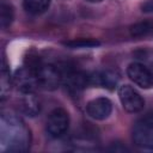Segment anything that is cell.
Wrapping results in <instances>:
<instances>
[{
	"mask_svg": "<svg viewBox=\"0 0 153 153\" xmlns=\"http://www.w3.org/2000/svg\"><path fill=\"white\" fill-rule=\"evenodd\" d=\"M1 146L10 152H24L30 146V131L16 115L1 116Z\"/></svg>",
	"mask_w": 153,
	"mask_h": 153,
	"instance_id": "6da1fadb",
	"label": "cell"
},
{
	"mask_svg": "<svg viewBox=\"0 0 153 153\" xmlns=\"http://www.w3.org/2000/svg\"><path fill=\"white\" fill-rule=\"evenodd\" d=\"M133 141L136 146L153 151V112L137 120L133 128Z\"/></svg>",
	"mask_w": 153,
	"mask_h": 153,
	"instance_id": "7a4b0ae2",
	"label": "cell"
},
{
	"mask_svg": "<svg viewBox=\"0 0 153 153\" xmlns=\"http://www.w3.org/2000/svg\"><path fill=\"white\" fill-rule=\"evenodd\" d=\"M36 76L38 81V86L44 90H56L62 81V75L60 68L54 65H47L41 62V65L36 68Z\"/></svg>",
	"mask_w": 153,
	"mask_h": 153,
	"instance_id": "3957f363",
	"label": "cell"
},
{
	"mask_svg": "<svg viewBox=\"0 0 153 153\" xmlns=\"http://www.w3.org/2000/svg\"><path fill=\"white\" fill-rule=\"evenodd\" d=\"M118 97L122 103V106L128 112L135 114L143 109V105H145L143 98L140 96L137 91H135L129 85H122L118 88Z\"/></svg>",
	"mask_w": 153,
	"mask_h": 153,
	"instance_id": "277c9868",
	"label": "cell"
},
{
	"mask_svg": "<svg viewBox=\"0 0 153 153\" xmlns=\"http://www.w3.org/2000/svg\"><path fill=\"white\" fill-rule=\"evenodd\" d=\"M68 126H69V117L63 109L57 108L49 114L47 120V130L51 136L59 137L63 135L67 131Z\"/></svg>",
	"mask_w": 153,
	"mask_h": 153,
	"instance_id": "5b68a950",
	"label": "cell"
},
{
	"mask_svg": "<svg viewBox=\"0 0 153 153\" xmlns=\"http://www.w3.org/2000/svg\"><path fill=\"white\" fill-rule=\"evenodd\" d=\"M127 74L129 79L142 88H151L153 86V74L152 72L141 63H130L127 68Z\"/></svg>",
	"mask_w": 153,
	"mask_h": 153,
	"instance_id": "8992f818",
	"label": "cell"
},
{
	"mask_svg": "<svg viewBox=\"0 0 153 153\" xmlns=\"http://www.w3.org/2000/svg\"><path fill=\"white\" fill-rule=\"evenodd\" d=\"M14 85L22 93L26 92H33L35 88L38 86L36 72L27 66L22 67L16 72L14 75Z\"/></svg>",
	"mask_w": 153,
	"mask_h": 153,
	"instance_id": "52a82bcc",
	"label": "cell"
},
{
	"mask_svg": "<svg viewBox=\"0 0 153 153\" xmlns=\"http://www.w3.org/2000/svg\"><path fill=\"white\" fill-rule=\"evenodd\" d=\"M86 111H87L88 116H91L92 118L103 121L110 116V114L112 111V104L108 98L99 97V98H96V99L88 102V104L86 106Z\"/></svg>",
	"mask_w": 153,
	"mask_h": 153,
	"instance_id": "ba28073f",
	"label": "cell"
},
{
	"mask_svg": "<svg viewBox=\"0 0 153 153\" xmlns=\"http://www.w3.org/2000/svg\"><path fill=\"white\" fill-rule=\"evenodd\" d=\"M120 75L114 71H104L102 73H97L90 76V85H99L102 87L112 90L118 82Z\"/></svg>",
	"mask_w": 153,
	"mask_h": 153,
	"instance_id": "9c48e42d",
	"label": "cell"
},
{
	"mask_svg": "<svg viewBox=\"0 0 153 153\" xmlns=\"http://www.w3.org/2000/svg\"><path fill=\"white\" fill-rule=\"evenodd\" d=\"M20 109L27 116H35L39 111V103L33 92L23 93V97L20 99Z\"/></svg>",
	"mask_w": 153,
	"mask_h": 153,
	"instance_id": "30bf717a",
	"label": "cell"
},
{
	"mask_svg": "<svg viewBox=\"0 0 153 153\" xmlns=\"http://www.w3.org/2000/svg\"><path fill=\"white\" fill-rule=\"evenodd\" d=\"M50 0H23V7L31 14H39L48 10Z\"/></svg>",
	"mask_w": 153,
	"mask_h": 153,
	"instance_id": "8fae6325",
	"label": "cell"
},
{
	"mask_svg": "<svg viewBox=\"0 0 153 153\" xmlns=\"http://www.w3.org/2000/svg\"><path fill=\"white\" fill-rule=\"evenodd\" d=\"M66 47L76 49V48H93L99 45V42L92 38H79V39H73V41H67L63 43Z\"/></svg>",
	"mask_w": 153,
	"mask_h": 153,
	"instance_id": "7c38bea8",
	"label": "cell"
},
{
	"mask_svg": "<svg viewBox=\"0 0 153 153\" xmlns=\"http://www.w3.org/2000/svg\"><path fill=\"white\" fill-rule=\"evenodd\" d=\"M12 20H13V8L10 5L2 2L1 4V10H0V24H1V27L5 29V27L10 26Z\"/></svg>",
	"mask_w": 153,
	"mask_h": 153,
	"instance_id": "4fadbf2b",
	"label": "cell"
},
{
	"mask_svg": "<svg viewBox=\"0 0 153 153\" xmlns=\"http://www.w3.org/2000/svg\"><path fill=\"white\" fill-rule=\"evenodd\" d=\"M152 29H153L152 23H149V22H140V23L134 24L130 27V35L133 37H141V36L147 35Z\"/></svg>",
	"mask_w": 153,
	"mask_h": 153,
	"instance_id": "5bb4252c",
	"label": "cell"
},
{
	"mask_svg": "<svg viewBox=\"0 0 153 153\" xmlns=\"http://www.w3.org/2000/svg\"><path fill=\"white\" fill-rule=\"evenodd\" d=\"M1 96L2 98L5 97L6 92L10 91V72L7 71V66L5 61L2 62V68H1Z\"/></svg>",
	"mask_w": 153,
	"mask_h": 153,
	"instance_id": "9a60e30c",
	"label": "cell"
},
{
	"mask_svg": "<svg viewBox=\"0 0 153 153\" xmlns=\"http://www.w3.org/2000/svg\"><path fill=\"white\" fill-rule=\"evenodd\" d=\"M141 10H142V12H145V13H152V12H153V0L146 1V2L141 6Z\"/></svg>",
	"mask_w": 153,
	"mask_h": 153,
	"instance_id": "2e32d148",
	"label": "cell"
},
{
	"mask_svg": "<svg viewBox=\"0 0 153 153\" xmlns=\"http://www.w3.org/2000/svg\"><path fill=\"white\" fill-rule=\"evenodd\" d=\"M86 1H88V2H100L102 0H86Z\"/></svg>",
	"mask_w": 153,
	"mask_h": 153,
	"instance_id": "e0dca14e",
	"label": "cell"
}]
</instances>
